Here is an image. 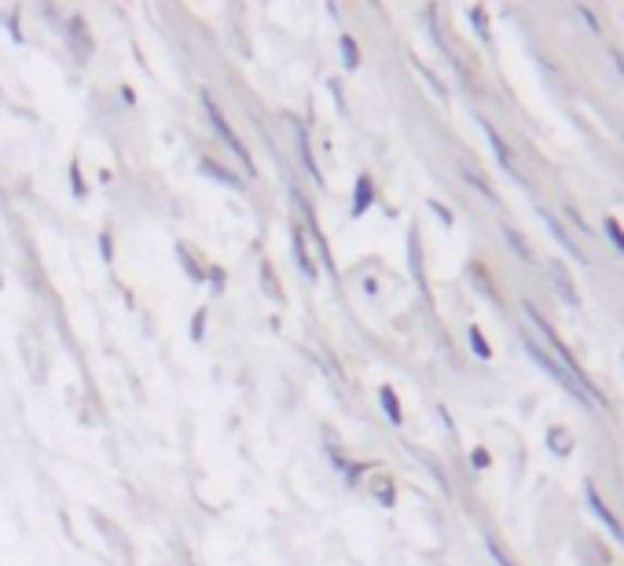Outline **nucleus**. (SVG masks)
<instances>
[{"instance_id": "obj_20", "label": "nucleus", "mask_w": 624, "mask_h": 566, "mask_svg": "<svg viewBox=\"0 0 624 566\" xmlns=\"http://www.w3.org/2000/svg\"><path fill=\"white\" fill-rule=\"evenodd\" d=\"M203 324H206V310L195 313V327H192V335H195V339H203Z\"/></svg>"}, {"instance_id": "obj_14", "label": "nucleus", "mask_w": 624, "mask_h": 566, "mask_svg": "<svg viewBox=\"0 0 624 566\" xmlns=\"http://www.w3.org/2000/svg\"><path fill=\"white\" fill-rule=\"evenodd\" d=\"M371 490H375V496H379L382 508H390V504H393V482L386 479V474H379V479H375Z\"/></svg>"}, {"instance_id": "obj_18", "label": "nucleus", "mask_w": 624, "mask_h": 566, "mask_svg": "<svg viewBox=\"0 0 624 566\" xmlns=\"http://www.w3.org/2000/svg\"><path fill=\"white\" fill-rule=\"evenodd\" d=\"M470 23L478 26L481 41H489V19H485V8H470Z\"/></svg>"}, {"instance_id": "obj_9", "label": "nucleus", "mask_w": 624, "mask_h": 566, "mask_svg": "<svg viewBox=\"0 0 624 566\" xmlns=\"http://www.w3.org/2000/svg\"><path fill=\"white\" fill-rule=\"evenodd\" d=\"M548 445H551V449L559 453V456H570V453H573V438H570L566 426H551V431H548Z\"/></svg>"}, {"instance_id": "obj_1", "label": "nucleus", "mask_w": 624, "mask_h": 566, "mask_svg": "<svg viewBox=\"0 0 624 566\" xmlns=\"http://www.w3.org/2000/svg\"><path fill=\"white\" fill-rule=\"evenodd\" d=\"M522 342H525V350H529L533 361H537L540 369L551 375V380H559L562 386H566V390L577 397L580 405H607V397L599 394V386H591V380H584V375L570 372L566 364H562L559 357L548 350V346H540L537 339H533V335H522Z\"/></svg>"}, {"instance_id": "obj_15", "label": "nucleus", "mask_w": 624, "mask_h": 566, "mask_svg": "<svg viewBox=\"0 0 624 566\" xmlns=\"http://www.w3.org/2000/svg\"><path fill=\"white\" fill-rule=\"evenodd\" d=\"M602 228H607V236L613 240V246H617V251L624 254V228H621L617 217H607V221H602Z\"/></svg>"}, {"instance_id": "obj_22", "label": "nucleus", "mask_w": 624, "mask_h": 566, "mask_svg": "<svg viewBox=\"0 0 624 566\" xmlns=\"http://www.w3.org/2000/svg\"><path fill=\"white\" fill-rule=\"evenodd\" d=\"M430 210H438V217H441V221H444V225H452V214H449V210H444V206H441V203H430Z\"/></svg>"}, {"instance_id": "obj_5", "label": "nucleus", "mask_w": 624, "mask_h": 566, "mask_svg": "<svg viewBox=\"0 0 624 566\" xmlns=\"http://www.w3.org/2000/svg\"><path fill=\"white\" fill-rule=\"evenodd\" d=\"M481 122V129H485V136H489V144H492V152H497V158H500V166L503 170H507L514 181H525L522 177V170H518V162H514V155H511V147L503 144V136L497 133V129H492V122H485V118H478Z\"/></svg>"}, {"instance_id": "obj_19", "label": "nucleus", "mask_w": 624, "mask_h": 566, "mask_svg": "<svg viewBox=\"0 0 624 566\" xmlns=\"http://www.w3.org/2000/svg\"><path fill=\"white\" fill-rule=\"evenodd\" d=\"M470 460H474V468H489V453H485V449H474Z\"/></svg>"}, {"instance_id": "obj_7", "label": "nucleus", "mask_w": 624, "mask_h": 566, "mask_svg": "<svg viewBox=\"0 0 624 566\" xmlns=\"http://www.w3.org/2000/svg\"><path fill=\"white\" fill-rule=\"evenodd\" d=\"M371 203H375V184H371V177H360V181H356V192H353V214L360 217Z\"/></svg>"}, {"instance_id": "obj_13", "label": "nucleus", "mask_w": 624, "mask_h": 566, "mask_svg": "<svg viewBox=\"0 0 624 566\" xmlns=\"http://www.w3.org/2000/svg\"><path fill=\"white\" fill-rule=\"evenodd\" d=\"M203 170H206V173H213V177H221V181H224L228 188H243L240 177H235V173H228L221 162H213V158H203Z\"/></svg>"}, {"instance_id": "obj_6", "label": "nucleus", "mask_w": 624, "mask_h": 566, "mask_svg": "<svg viewBox=\"0 0 624 566\" xmlns=\"http://www.w3.org/2000/svg\"><path fill=\"white\" fill-rule=\"evenodd\" d=\"M540 217H543V225H548V228H551V236H554V240H559L562 246H566V251H570L573 257H577V262H580V265H588V254H584V251H580V246H577V243H573V240H570V232H566V228H562V225H559V217H554L551 210H540Z\"/></svg>"}, {"instance_id": "obj_2", "label": "nucleus", "mask_w": 624, "mask_h": 566, "mask_svg": "<svg viewBox=\"0 0 624 566\" xmlns=\"http://www.w3.org/2000/svg\"><path fill=\"white\" fill-rule=\"evenodd\" d=\"M203 104H206V115H210L213 129H217V133H221V141H224L228 147H232V155H235V158H240V162H243V170L254 177V162H250V152H246V147H243V141H240V136H235V129L228 125V118L221 115V107H217L210 96H203Z\"/></svg>"}, {"instance_id": "obj_3", "label": "nucleus", "mask_w": 624, "mask_h": 566, "mask_svg": "<svg viewBox=\"0 0 624 566\" xmlns=\"http://www.w3.org/2000/svg\"><path fill=\"white\" fill-rule=\"evenodd\" d=\"M584 496H588V508L596 511L599 519H602V526H607V530L613 533V541H621V544H624V526H621V519H617V515L610 511V504H607V501H602V496H599L596 482H591V479L584 482Z\"/></svg>"}, {"instance_id": "obj_12", "label": "nucleus", "mask_w": 624, "mask_h": 566, "mask_svg": "<svg viewBox=\"0 0 624 566\" xmlns=\"http://www.w3.org/2000/svg\"><path fill=\"white\" fill-rule=\"evenodd\" d=\"M339 48H342V59H345V71H356V67H360V52H356L353 37L342 34V37H339Z\"/></svg>"}, {"instance_id": "obj_21", "label": "nucleus", "mask_w": 624, "mask_h": 566, "mask_svg": "<svg viewBox=\"0 0 624 566\" xmlns=\"http://www.w3.org/2000/svg\"><path fill=\"white\" fill-rule=\"evenodd\" d=\"M577 12H580V19H584V23H588V26H591V29H596V34H599V23H596V15H591L588 8H577Z\"/></svg>"}, {"instance_id": "obj_11", "label": "nucleus", "mask_w": 624, "mask_h": 566, "mask_svg": "<svg viewBox=\"0 0 624 566\" xmlns=\"http://www.w3.org/2000/svg\"><path fill=\"white\" fill-rule=\"evenodd\" d=\"M379 397H382V409H386V416H390L393 423H401V420H404V412H401V401H397V394H393L390 386H382V390H379Z\"/></svg>"}, {"instance_id": "obj_17", "label": "nucleus", "mask_w": 624, "mask_h": 566, "mask_svg": "<svg viewBox=\"0 0 624 566\" xmlns=\"http://www.w3.org/2000/svg\"><path fill=\"white\" fill-rule=\"evenodd\" d=\"M503 236H507V240H511V246H514V251H518V254L525 257V262H533V251H529V243H525L522 236L514 232V228H503Z\"/></svg>"}, {"instance_id": "obj_4", "label": "nucleus", "mask_w": 624, "mask_h": 566, "mask_svg": "<svg viewBox=\"0 0 624 566\" xmlns=\"http://www.w3.org/2000/svg\"><path fill=\"white\" fill-rule=\"evenodd\" d=\"M548 280L554 284V291H559V298L570 305V310H573V305H580V294H577V287H573V276H570L566 265L551 262V265H548Z\"/></svg>"}, {"instance_id": "obj_10", "label": "nucleus", "mask_w": 624, "mask_h": 566, "mask_svg": "<svg viewBox=\"0 0 624 566\" xmlns=\"http://www.w3.org/2000/svg\"><path fill=\"white\" fill-rule=\"evenodd\" d=\"M294 257H298V269L313 280L316 269H313V262H309V251H305V236H302V228H294Z\"/></svg>"}, {"instance_id": "obj_16", "label": "nucleus", "mask_w": 624, "mask_h": 566, "mask_svg": "<svg viewBox=\"0 0 624 566\" xmlns=\"http://www.w3.org/2000/svg\"><path fill=\"white\" fill-rule=\"evenodd\" d=\"M470 346H474V353H478L481 361H492V350H489V342H485L481 327H470Z\"/></svg>"}, {"instance_id": "obj_8", "label": "nucleus", "mask_w": 624, "mask_h": 566, "mask_svg": "<svg viewBox=\"0 0 624 566\" xmlns=\"http://www.w3.org/2000/svg\"><path fill=\"white\" fill-rule=\"evenodd\" d=\"M66 37H71L77 59L85 63V59H88V37H85V23H82V19H71V34H66Z\"/></svg>"}]
</instances>
